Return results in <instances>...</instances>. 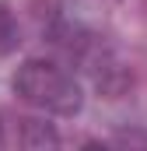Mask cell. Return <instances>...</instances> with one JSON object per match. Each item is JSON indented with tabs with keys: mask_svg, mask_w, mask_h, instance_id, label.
<instances>
[{
	"mask_svg": "<svg viewBox=\"0 0 147 151\" xmlns=\"http://www.w3.org/2000/svg\"><path fill=\"white\" fill-rule=\"evenodd\" d=\"M112 141H116V144H147V134H140V130H123V134H116Z\"/></svg>",
	"mask_w": 147,
	"mask_h": 151,
	"instance_id": "5b68a950",
	"label": "cell"
},
{
	"mask_svg": "<svg viewBox=\"0 0 147 151\" xmlns=\"http://www.w3.org/2000/svg\"><path fill=\"white\" fill-rule=\"evenodd\" d=\"M91 81H95V88L105 95V99H119V95H126L130 91V84H133V74H130V67L119 60V53L105 46L102 39H98V46L88 53V60L81 63Z\"/></svg>",
	"mask_w": 147,
	"mask_h": 151,
	"instance_id": "7a4b0ae2",
	"label": "cell"
},
{
	"mask_svg": "<svg viewBox=\"0 0 147 151\" xmlns=\"http://www.w3.org/2000/svg\"><path fill=\"white\" fill-rule=\"evenodd\" d=\"M21 46V25L14 18V11L0 0V56H11Z\"/></svg>",
	"mask_w": 147,
	"mask_h": 151,
	"instance_id": "277c9868",
	"label": "cell"
},
{
	"mask_svg": "<svg viewBox=\"0 0 147 151\" xmlns=\"http://www.w3.org/2000/svg\"><path fill=\"white\" fill-rule=\"evenodd\" d=\"M0 137H4V123H0Z\"/></svg>",
	"mask_w": 147,
	"mask_h": 151,
	"instance_id": "8992f818",
	"label": "cell"
},
{
	"mask_svg": "<svg viewBox=\"0 0 147 151\" xmlns=\"http://www.w3.org/2000/svg\"><path fill=\"white\" fill-rule=\"evenodd\" d=\"M18 144L21 148H32V151H42V148H60V134L53 130V123L46 119H18Z\"/></svg>",
	"mask_w": 147,
	"mask_h": 151,
	"instance_id": "3957f363",
	"label": "cell"
},
{
	"mask_svg": "<svg viewBox=\"0 0 147 151\" xmlns=\"http://www.w3.org/2000/svg\"><path fill=\"white\" fill-rule=\"evenodd\" d=\"M11 88L21 102H28L32 109L46 116H77L84 109V91L77 77L63 63H53V60H39V56L25 60L14 70Z\"/></svg>",
	"mask_w": 147,
	"mask_h": 151,
	"instance_id": "6da1fadb",
	"label": "cell"
}]
</instances>
